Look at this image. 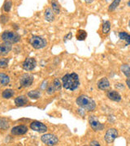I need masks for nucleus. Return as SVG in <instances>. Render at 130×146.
Listing matches in <instances>:
<instances>
[{
	"instance_id": "nucleus-8",
	"label": "nucleus",
	"mask_w": 130,
	"mask_h": 146,
	"mask_svg": "<svg viewBox=\"0 0 130 146\" xmlns=\"http://www.w3.org/2000/svg\"><path fill=\"white\" fill-rule=\"evenodd\" d=\"M20 82L22 87L24 88H28L31 86V84L33 82V76L30 74H24L21 77Z\"/></svg>"
},
{
	"instance_id": "nucleus-4",
	"label": "nucleus",
	"mask_w": 130,
	"mask_h": 146,
	"mask_svg": "<svg viewBox=\"0 0 130 146\" xmlns=\"http://www.w3.org/2000/svg\"><path fill=\"white\" fill-rule=\"evenodd\" d=\"M29 43L36 50L42 49L47 46V41L39 36H33L29 39Z\"/></svg>"
},
{
	"instance_id": "nucleus-5",
	"label": "nucleus",
	"mask_w": 130,
	"mask_h": 146,
	"mask_svg": "<svg viewBox=\"0 0 130 146\" xmlns=\"http://www.w3.org/2000/svg\"><path fill=\"white\" fill-rule=\"evenodd\" d=\"M41 140L46 145H55L59 142L57 136L53 134H45L41 137Z\"/></svg>"
},
{
	"instance_id": "nucleus-9",
	"label": "nucleus",
	"mask_w": 130,
	"mask_h": 146,
	"mask_svg": "<svg viewBox=\"0 0 130 146\" xmlns=\"http://www.w3.org/2000/svg\"><path fill=\"white\" fill-rule=\"evenodd\" d=\"M37 62L33 58H28L22 64V68L25 71H32L36 68Z\"/></svg>"
},
{
	"instance_id": "nucleus-17",
	"label": "nucleus",
	"mask_w": 130,
	"mask_h": 146,
	"mask_svg": "<svg viewBox=\"0 0 130 146\" xmlns=\"http://www.w3.org/2000/svg\"><path fill=\"white\" fill-rule=\"evenodd\" d=\"M9 82H10L9 76L3 73H0V84L3 86H6L9 84Z\"/></svg>"
},
{
	"instance_id": "nucleus-33",
	"label": "nucleus",
	"mask_w": 130,
	"mask_h": 146,
	"mask_svg": "<svg viewBox=\"0 0 130 146\" xmlns=\"http://www.w3.org/2000/svg\"><path fill=\"white\" fill-rule=\"evenodd\" d=\"M93 1H94V0H85V2L87 3H92Z\"/></svg>"
},
{
	"instance_id": "nucleus-12",
	"label": "nucleus",
	"mask_w": 130,
	"mask_h": 146,
	"mask_svg": "<svg viewBox=\"0 0 130 146\" xmlns=\"http://www.w3.org/2000/svg\"><path fill=\"white\" fill-rule=\"evenodd\" d=\"M107 97L111 101H114V102H120L121 101V96L120 94L115 91V90H109L107 93Z\"/></svg>"
},
{
	"instance_id": "nucleus-14",
	"label": "nucleus",
	"mask_w": 130,
	"mask_h": 146,
	"mask_svg": "<svg viewBox=\"0 0 130 146\" xmlns=\"http://www.w3.org/2000/svg\"><path fill=\"white\" fill-rule=\"evenodd\" d=\"M110 87L109 80L107 78H102L98 82V88L101 90H106Z\"/></svg>"
},
{
	"instance_id": "nucleus-1",
	"label": "nucleus",
	"mask_w": 130,
	"mask_h": 146,
	"mask_svg": "<svg viewBox=\"0 0 130 146\" xmlns=\"http://www.w3.org/2000/svg\"><path fill=\"white\" fill-rule=\"evenodd\" d=\"M62 84L63 88L68 90L74 91L80 85L79 76L77 73H69L63 76L62 78Z\"/></svg>"
},
{
	"instance_id": "nucleus-19",
	"label": "nucleus",
	"mask_w": 130,
	"mask_h": 146,
	"mask_svg": "<svg viewBox=\"0 0 130 146\" xmlns=\"http://www.w3.org/2000/svg\"><path fill=\"white\" fill-rule=\"evenodd\" d=\"M10 127V123L6 119H0V129L7 130Z\"/></svg>"
},
{
	"instance_id": "nucleus-28",
	"label": "nucleus",
	"mask_w": 130,
	"mask_h": 146,
	"mask_svg": "<svg viewBox=\"0 0 130 146\" xmlns=\"http://www.w3.org/2000/svg\"><path fill=\"white\" fill-rule=\"evenodd\" d=\"M8 58H0V68H6L8 65Z\"/></svg>"
},
{
	"instance_id": "nucleus-30",
	"label": "nucleus",
	"mask_w": 130,
	"mask_h": 146,
	"mask_svg": "<svg viewBox=\"0 0 130 146\" xmlns=\"http://www.w3.org/2000/svg\"><path fill=\"white\" fill-rule=\"evenodd\" d=\"M11 1H7L6 3L4 4V7H3L4 11H7V12H8L11 10Z\"/></svg>"
},
{
	"instance_id": "nucleus-26",
	"label": "nucleus",
	"mask_w": 130,
	"mask_h": 146,
	"mask_svg": "<svg viewBox=\"0 0 130 146\" xmlns=\"http://www.w3.org/2000/svg\"><path fill=\"white\" fill-rule=\"evenodd\" d=\"M120 2H121V0H114V1H113V3L109 6L108 11H114L115 9L119 6Z\"/></svg>"
},
{
	"instance_id": "nucleus-16",
	"label": "nucleus",
	"mask_w": 130,
	"mask_h": 146,
	"mask_svg": "<svg viewBox=\"0 0 130 146\" xmlns=\"http://www.w3.org/2000/svg\"><path fill=\"white\" fill-rule=\"evenodd\" d=\"M45 19L48 22H52L55 21V15L54 11L51 8H47L45 11Z\"/></svg>"
},
{
	"instance_id": "nucleus-20",
	"label": "nucleus",
	"mask_w": 130,
	"mask_h": 146,
	"mask_svg": "<svg viewBox=\"0 0 130 146\" xmlns=\"http://www.w3.org/2000/svg\"><path fill=\"white\" fill-rule=\"evenodd\" d=\"M41 96V93L38 90H32L28 93V97L32 99H38Z\"/></svg>"
},
{
	"instance_id": "nucleus-6",
	"label": "nucleus",
	"mask_w": 130,
	"mask_h": 146,
	"mask_svg": "<svg viewBox=\"0 0 130 146\" xmlns=\"http://www.w3.org/2000/svg\"><path fill=\"white\" fill-rule=\"evenodd\" d=\"M89 125L91 127V128L95 131H102L104 128L103 124L101 123L99 119H97V117L94 115H91L89 117Z\"/></svg>"
},
{
	"instance_id": "nucleus-13",
	"label": "nucleus",
	"mask_w": 130,
	"mask_h": 146,
	"mask_svg": "<svg viewBox=\"0 0 130 146\" xmlns=\"http://www.w3.org/2000/svg\"><path fill=\"white\" fill-rule=\"evenodd\" d=\"M11 50V44L7 42H3L0 44V55L4 56L7 55Z\"/></svg>"
},
{
	"instance_id": "nucleus-27",
	"label": "nucleus",
	"mask_w": 130,
	"mask_h": 146,
	"mask_svg": "<svg viewBox=\"0 0 130 146\" xmlns=\"http://www.w3.org/2000/svg\"><path fill=\"white\" fill-rule=\"evenodd\" d=\"M53 85L55 87V89L56 91H59L61 89V82L59 79H55L54 82H53Z\"/></svg>"
},
{
	"instance_id": "nucleus-21",
	"label": "nucleus",
	"mask_w": 130,
	"mask_h": 146,
	"mask_svg": "<svg viewBox=\"0 0 130 146\" xmlns=\"http://www.w3.org/2000/svg\"><path fill=\"white\" fill-rule=\"evenodd\" d=\"M120 70L122 73H124V75H125L127 76V78H129L130 76V68L129 64H123L120 68Z\"/></svg>"
},
{
	"instance_id": "nucleus-3",
	"label": "nucleus",
	"mask_w": 130,
	"mask_h": 146,
	"mask_svg": "<svg viewBox=\"0 0 130 146\" xmlns=\"http://www.w3.org/2000/svg\"><path fill=\"white\" fill-rule=\"evenodd\" d=\"M1 37H2L3 42L10 43V44L17 43V42H20V40H21V36L18 33L11 31H6L4 33H3Z\"/></svg>"
},
{
	"instance_id": "nucleus-24",
	"label": "nucleus",
	"mask_w": 130,
	"mask_h": 146,
	"mask_svg": "<svg viewBox=\"0 0 130 146\" xmlns=\"http://www.w3.org/2000/svg\"><path fill=\"white\" fill-rule=\"evenodd\" d=\"M119 36L121 40H124L127 42V45H129L130 43V36L126 32H120L119 33Z\"/></svg>"
},
{
	"instance_id": "nucleus-22",
	"label": "nucleus",
	"mask_w": 130,
	"mask_h": 146,
	"mask_svg": "<svg viewBox=\"0 0 130 146\" xmlns=\"http://www.w3.org/2000/svg\"><path fill=\"white\" fill-rule=\"evenodd\" d=\"M86 36H87V33L85 30H82V29L78 30L77 33V39L78 41H84L86 38Z\"/></svg>"
},
{
	"instance_id": "nucleus-15",
	"label": "nucleus",
	"mask_w": 130,
	"mask_h": 146,
	"mask_svg": "<svg viewBox=\"0 0 130 146\" xmlns=\"http://www.w3.org/2000/svg\"><path fill=\"white\" fill-rule=\"evenodd\" d=\"M28 103V98L25 96H19L15 99V104L17 106H24Z\"/></svg>"
},
{
	"instance_id": "nucleus-11",
	"label": "nucleus",
	"mask_w": 130,
	"mask_h": 146,
	"mask_svg": "<svg viewBox=\"0 0 130 146\" xmlns=\"http://www.w3.org/2000/svg\"><path fill=\"white\" fill-rule=\"evenodd\" d=\"M28 131V127L25 125H18L14 127L11 129V134L14 136H21L25 135Z\"/></svg>"
},
{
	"instance_id": "nucleus-7",
	"label": "nucleus",
	"mask_w": 130,
	"mask_h": 146,
	"mask_svg": "<svg viewBox=\"0 0 130 146\" xmlns=\"http://www.w3.org/2000/svg\"><path fill=\"white\" fill-rule=\"evenodd\" d=\"M117 136H118V131H117V130L115 129V128H110L106 132L105 141H106V142L107 144L113 143L115 140L117 138Z\"/></svg>"
},
{
	"instance_id": "nucleus-31",
	"label": "nucleus",
	"mask_w": 130,
	"mask_h": 146,
	"mask_svg": "<svg viewBox=\"0 0 130 146\" xmlns=\"http://www.w3.org/2000/svg\"><path fill=\"white\" fill-rule=\"evenodd\" d=\"M90 145L99 146V145H100V144H99L98 141H92V142H90Z\"/></svg>"
},
{
	"instance_id": "nucleus-34",
	"label": "nucleus",
	"mask_w": 130,
	"mask_h": 146,
	"mask_svg": "<svg viewBox=\"0 0 130 146\" xmlns=\"http://www.w3.org/2000/svg\"><path fill=\"white\" fill-rule=\"evenodd\" d=\"M127 85H128V87H129V78H128L127 79Z\"/></svg>"
},
{
	"instance_id": "nucleus-25",
	"label": "nucleus",
	"mask_w": 130,
	"mask_h": 146,
	"mask_svg": "<svg viewBox=\"0 0 130 146\" xmlns=\"http://www.w3.org/2000/svg\"><path fill=\"white\" fill-rule=\"evenodd\" d=\"M111 29V23L109 21H105L103 24V27H102V30L103 33H108Z\"/></svg>"
},
{
	"instance_id": "nucleus-32",
	"label": "nucleus",
	"mask_w": 130,
	"mask_h": 146,
	"mask_svg": "<svg viewBox=\"0 0 130 146\" xmlns=\"http://www.w3.org/2000/svg\"><path fill=\"white\" fill-rule=\"evenodd\" d=\"M71 36H73V34H72L71 33H69L68 35H66V36H64V41H66V40H68V38H70Z\"/></svg>"
},
{
	"instance_id": "nucleus-23",
	"label": "nucleus",
	"mask_w": 130,
	"mask_h": 146,
	"mask_svg": "<svg viewBox=\"0 0 130 146\" xmlns=\"http://www.w3.org/2000/svg\"><path fill=\"white\" fill-rule=\"evenodd\" d=\"M51 7L52 10H53V11L55 14H59V12H60V7H59V4L55 0H52L51 1Z\"/></svg>"
},
{
	"instance_id": "nucleus-18",
	"label": "nucleus",
	"mask_w": 130,
	"mask_h": 146,
	"mask_svg": "<svg viewBox=\"0 0 130 146\" xmlns=\"http://www.w3.org/2000/svg\"><path fill=\"white\" fill-rule=\"evenodd\" d=\"M14 90H12V89H5L3 92V94H2V97L3 98H5V99H9L11 98H12L13 96H14Z\"/></svg>"
},
{
	"instance_id": "nucleus-10",
	"label": "nucleus",
	"mask_w": 130,
	"mask_h": 146,
	"mask_svg": "<svg viewBox=\"0 0 130 146\" xmlns=\"http://www.w3.org/2000/svg\"><path fill=\"white\" fill-rule=\"evenodd\" d=\"M30 128L32 130L37 131L39 133H44L47 131V127L44 123H42L41 122H33L32 123H30Z\"/></svg>"
},
{
	"instance_id": "nucleus-29",
	"label": "nucleus",
	"mask_w": 130,
	"mask_h": 146,
	"mask_svg": "<svg viewBox=\"0 0 130 146\" xmlns=\"http://www.w3.org/2000/svg\"><path fill=\"white\" fill-rule=\"evenodd\" d=\"M47 94H50V95H51V94H54L55 92H56V90L55 89V87H54V85L53 84H51L48 88H47Z\"/></svg>"
},
{
	"instance_id": "nucleus-2",
	"label": "nucleus",
	"mask_w": 130,
	"mask_h": 146,
	"mask_svg": "<svg viewBox=\"0 0 130 146\" xmlns=\"http://www.w3.org/2000/svg\"><path fill=\"white\" fill-rule=\"evenodd\" d=\"M76 102L81 109L86 111H93L96 108L95 102L92 98H89L88 96H85V95L79 96L77 98Z\"/></svg>"
}]
</instances>
